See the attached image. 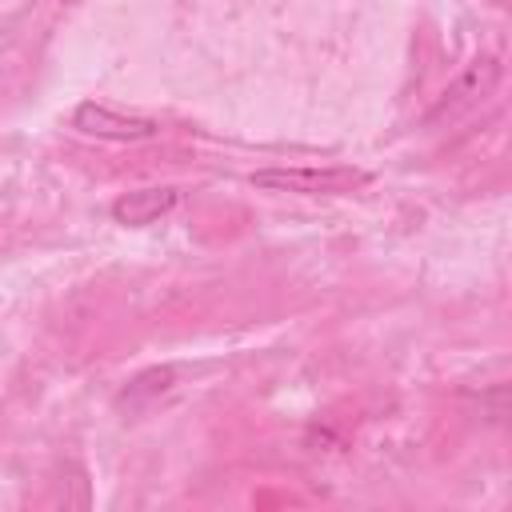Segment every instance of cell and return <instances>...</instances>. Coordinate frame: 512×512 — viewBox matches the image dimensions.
<instances>
[{
	"label": "cell",
	"instance_id": "5",
	"mask_svg": "<svg viewBox=\"0 0 512 512\" xmlns=\"http://www.w3.org/2000/svg\"><path fill=\"white\" fill-rule=\"evenodd\" d=\"M172 384H176V368H148V372L128 380V388L120 392V404H144V400L168 392Z\"/></svg>",
	"mask_w": 512,
	"mask_h": 512
},
{
	"label": "cell",
	"instance_id": "1",
	"mask_svg": "<svg viewBox=\"0 0 512 512\" xmlns=\"http://www.w3.org/2000/svg\"><path fill=\"white\" fill-rule=\"evenodd\" d=\"M256 188L268 192H296V196H344L368 184L364 168L352 164H292V168H260L248 176Z\"/></svg>",
	"mask_w": 512,
	"mask_h": 512
},
{
	"label": "cell",
	"instance_id": "3",
	"mask_svg": "<svg viewBox=\"0 0 512 512\" xmlns=\"http://www.w3.org/2000/svg\"><path fill=\"white\" fill-rule=\"evenodd\" d=\"M72 128H80L84 136H96V140H148L160 132V124L152 116H136V112H120L112 104H100V100H84L76 104L72 112Z\"/></svg>",
	"mask_w": 512,
	"mask_h": 512
},
{
	"label": "cell",
	"instance_id": "2",
	"mask_svg": "<svg viewBox=\"0 0 512 512\" xmlns=\"http://www.w3.org/2000/svg\"><path fill=\"white\" fill-rule=\"evenodd\" d=\"M500 60L496 56H476L444 92H440V100L432 104V112L424 116V124L428 128H436V124H452V120H460V116H468V112H476L496 88H500Z\"/></svg>",
	"mask_w": 512,
	"mask_h": 512
},
{
	"label": "cell",
	"instance_id": "4",
	"mask_svg": "<svg viewBox=\"0 0 512 512\" xmlns=\"http://www.w3.org/2000/svg\"><path fill=\"white\" fill-rule=\"evenodd\" d=\"M180 200V188L172 184H152V188H136V192H124L112 200V220L124 224V228H144L160 216H168Z\"/></svg>",
	"mask_w": 512,
	"mask_h": 512
}]
</instances>
